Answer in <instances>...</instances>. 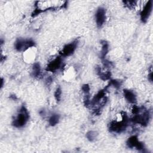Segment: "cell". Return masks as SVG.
Returning a JSON list of instances; mask_svg holds the SVG:
<instances>
[{"mask_svg": "<svg viewBox=\"0 0 153 153\" xmlns=\"http://www.w3.org/2000/svg\"><path fill=\"white\" fill-rule=\"evenodd\" d=\"M66 1H37L35 4V9L33 12L32 16H35L38 14L49 10L50 9H56L57 8L65 7Z\"/></svg>", "mask_w": 153, "mask_h": 153, "instance_id": "1", "label": "cell"}, {"mask_svg": "<svg viewBox=\"0 0 153 153\" xmlns=\"http://www.w3.org/2000/svg\"><path fill=\"white\" fill-rule=\"evenodd\" d=\"M128 118L126 112H123L121 115V120L117 121H112L109 123V128L111 131L115 133H121L124 131L128 123Z\"/></svg>", "mask_w": 153, "mask_h": 153, "instance_id": "2", "label": "cell"}, {"mask_svg": "<svg viewBox=\"0 0 153 153\" xmlns=\"http://www.w3.org/2000/svg\"><path fill=\"white\" fill-rule=\"evenodd\" d=\"M29 118V112L27 109L24 106H22L16 118L13 120V124L14 127L20 128L23 127L27 122Z\"/></svg>", "mask_w": 153, "mask_h": 153, "instance_id": "3", "label": "cell"}, {"mask_svg": "<svg viewBox=\"0 0 153 153\" xmlns=\"http://www.w3.org/2000/svg\"><path fill=\"white\" fill-rule=\"evenodd\" d=\"M143 107L142 108L140 112L136 115H134V117L131 118V121L134 124H139L143 126H146L149 123L150 119V114L148 111L144 108L143 112H141Z\"/></svg>", "mask_w": 153, "mask_h": 153, "instance_id": "4", "label": "cell"}, {"mask_svg": "<svg viewBox=\"0 0 153 153\" xmlns=\"http://www.w3.org/2000/svg\"><path fill=\"white\" fill-rule=\"evenodd\" d=\"M35 44L32 39H25L19 38L14 44L15 49L18 51H25L29 48L34 47Z\"/></svg>", "mask_w": 153, "mask_h": 153, "instance_id": "5", "label": "cell"}, {"mask_svg": "<svg viewBox=\"0 0 153 153\" xmlns=\"http://www.w3.org/2000/svg\"><path fill=\"white\" fill-rule=\"evenodd\" d=\"M78 45V41L75 40L72 42H70L65 45L62 48L60 54L63 57H67L72 55L75 51Z\"/></svg>", "mask_w": 153, "mask_h": 153, "instance_id": "6", "label": "cell"}, {"mask_svg": "<svg viewBox=\"0 0 153 153\" xmlns=\"http://www.w3.org/2000/svg\"><path fill=\"white\" fill-rule=\"evenodd\" d=\"M127 145L128 148H135L139 151H143L145 149L143 143L139 141L136 136H132L129 137L127 141Z\"/></svg>", "mask_w": 153, "mask_h": 153, "instance_id": "7", "label": "cell"}, {"mask_svg": "<svg viewBox=\"0 0 153 153\" xmlns=\"http://www.w3.org/2000/svg\"><path fill=\"white\" fill-rule=\"evenodd\" d=\"M152 1L150 0L146 2L140 12V19L143 23H145L148 20L152 11Z\"/></svg>", "mask_w": 153, "mask_h": 153, "instance_id": "8", "label": "cell"}, {"mask_svg": "<svg viewBox=\"0 0 153 153\" xmlns=\"http://www.w3.org/2000/svg\"><path fill=\"white\" fill-rule=\"evenodd\" d=\"M62 66V59L61 57H57L52 61L48 63L47 66L46 71L51 72H54Z\"/></svg>", "mask_w": 153, "mask_h": 153, "instance_id": "9", "label": "cell"}, {"mask_svg": "<svg viewBox=\"0 0 153 153\" xmlns=\"http://www.w3.org/2000/svg\"><path fill=\"white\" fill-rule=\"evenodd\" d=\"M95 18L97 26L99 27H102L104 24L106 19V10L105 8L99 7L96 12Z\"/></svg>", "mask_w": 153, "mask_h": 153, "instance_id": "10", "label": "cell"}, {"mask_svg": "<svg viewBox=\"0 0 153 153\" xmlns=\"http://www.w3.org/2000/svg\"><path fill=\"white\" fill-rule=\"evenodd\" d=\"M123 93L125 99L127 100V102L133 104L136 102V96L133 91L127 89H124L123 90Z\"/></svg>", "mask_w": 153, "mask_h": 153, "instance_id": "11", "label": "cell"}, {"mask_svg": "<svg viewBox=\"0 0 153 153\" xmlns=\"http://www.w3.org/2000/svg\"><path fill=\"white\" fill-rule=\"evenodd\" d=\"M97 70V73L99 75V76H100V78L102 79V80H108L109 79L111 76V72L109 71L108 72H102L101 71V68L99 66L97 67L96 68Z\"/></svg>", "mask_w": 153, "mask_h": 153, "instance_id": "12", "label": "cell"}, {"mask_svg": "<svg viewBox=\"0 0 153 153\" xmlns=\"http://www.w3.org/2000/svg\"><path fill=\"white\" fill-rule=\"evenodd\" d=\"M102 50H101V58L102 59H105V57L108 52V44L107 43L106 41H102Z\"/></svg>", "mask_w": 153, "mask_h": 153, "instance_id": "13", "label": "cell"}, {"mask_svg": "<svg viewBox=\"0 0 153 153\" xmlns=\"http://www.w3.org/2000/svg\"><path fill=\"white\" fill-rule=\"evenodd\" d=\"M32 74L34 77L38 78L41 75V67L39 63H35L32 67Z\"/></svg>", "mask_w": 153, "mask_h": 153, "instance_id": "14", "label": "cell"}, {"mask_svg": "<svg viewBox=\"0 0 153 153\" xmlns=\"http://www.w3.org/2000/svg\"><path fill=\"white\" fill-rule=\"evenodd\" d=\"M60 116L59 114H53L49 118L48 123L51 126H54L56 124H57L59 123Z\"/></svg>", "mask_w": 153, "mask_h": 153, "instance_id": "15", "label": "cell"}, {"mask_svg": "<svg viewBox=\"0 0 153 153\" xmlns=\"http://www.w3.org/2000/svg\"><path fill=\"white\" fill-rule=\"evenodd\" d=\"M97 135V132L94 131H90L86 134V137L90 141H93L96 138Z\"/></svg>", "mask_w": 153, "mask_h": 153, "instance_id": "16", "label": "cell"}, {"mask_svg": "<svg viewBox=\"0 0 153 153\" xmlns=\"http://www.w3.org/2000/svg\"><path fill=\"white\" fill-rule=\"evenodd\" d=\"M61 95H62V90L60 87H57L54 92V97L57 102H59L61 99Z\"/></svg>", "mask_w": 153, "mask_h": 153, "instance_id": "17", "label": "cell"}, {"mask_svg": "<svg viewBox=\"0 0 153 153\" xmlns=\"http://www.w3.org/2000/svg\"><path fill=\"white\" fill-rule=\"evenodd\" d=\"M109 85H112V86H114L115 88L118 89V88H119L121 87V82L120 81H118V80L113 79V80H111V81L109 82Z\"/></svg>", "mask_w": 153, "mask_h": 153, "instance_id": "18", "label": "cell"}, {"mask_svg": "<svg viewBox=\"0 0 153 153\" xmlns=\"http://www.w3.org/2000/svg\"><path fill=\"white\" fill-rule=\"evenodd\" d=\"M124 4L126 6H127L129 8H131L134 7V6L136 5L137 1H123Z\"/></svg>", "mask_w": 153, "mask_h": 153, "instance_id": "19", "label": "cell"}, {"mask_svg": "<svg viewBox=\"0 0 153 153\" xmlns=\"http://www.w3.org/2000/svg\"><path fill=\"white\" fill-rule=\"evenodd\" d=\"M82 90L85 94H89L90 93V87L88 84H84L82 87Z\"/></svg>", "mask_w": 153, "mask_h": 153, "instance_id": "20", "label": "cell"}, {"mask_svg": "<svg viewBox=\"0 0 153 153\" xmlns=\"http://www.w3.org/2000/svg\"><path fill=\"white\" fill-rule=\"evenodd\" d=\"M148 79L150 81H152V71H151L150 73L148 74Z\"/></svg>", "mask_w": 153, "mask_h": 153, "instance_id": "21", "label": "cell"}, {"mask_svg": "<svg viewBox=\"0 0 153 153\" xmlns=\"http://www.w3.org/2000/svg\"><path fill=\"white\" fill-rule=\"evenodd\" d=\"M51 81H52V78H51V77H49V78L47 79V82L48 84H50L51 82Z\"/></svg>", "mask_w": 153, "mask_h": 153, "instance_id": "22", "label": "cell"}, {"mask_svg": "<svg viewBox=\"0 0 153 153\" xmlns=\"http://www.w3.org/2000/svg\"><path fill=\"white\" fill-rule=\"evenodd\" d=\"M39 114L41 115H44L45 114V110L44 109H42L41 111H39Z\"/></svg>", "mask_w": 153, "mask_h": 153, "instance_id": "23", "label": "cell"}, {"mask_svg": "<svg viewBox=\"0 0 153 153\" xmlns=\"http://www.w3.org/2000/svg\"><path fill=\"white\" fill-rule=\"evenodd\" d=\"M3 82H4V80L2 78H1V87H2V86H3Z\"/></svg>", "mask_w": 153, "mask_h": 153, "instance_id": "24", "label": "cell"}]
</instances>
